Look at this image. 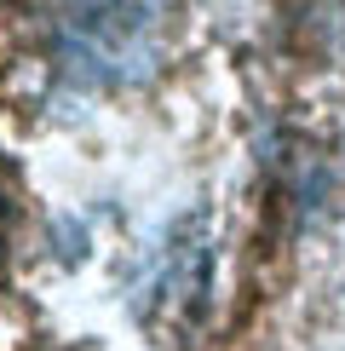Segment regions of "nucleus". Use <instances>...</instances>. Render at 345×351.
I'll return each instance as SVG.
<instances>
[{
    "mask_svg": "<svg viewBox=\"0 0 345 351\" xmlns=\"http://www.w3.org/2000/svg\"><path fill=\"white\" fill-rule=\"evenodd\" d=\"M52 69L75 86H127L150 75L167 47V0H58Z\"/></svg>",
    "mask_w": 345,
    "mask_h": 351,
    "instance_id": "obj_1",
    "label": "nucleus"
}]
</instances>
